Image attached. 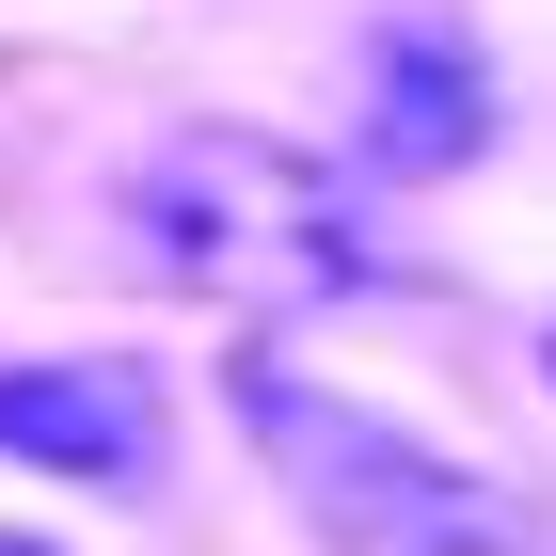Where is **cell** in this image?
Segmentation results:
<instances>
[{"mask_svg":"<svg viewBox=\"0 0 556 556\" xmlns=\"http://www.w3.org/2000/svg\"><path fill=\"white\" fill-rule=\"evenodd\" d=\"M128 239L160 287L223 302V318H318V302L366 287V223H350V175H318L270 128H175L128 175Z\"/></svg>","mask_w":556,"mask_h":556,"instance_id":"1","label":"cell"},{"mask_svg":"<svg viewBox=\"0 0 556 556\" xmlns=\"http://www.w3.org/2000/svg\"><path fill=\"white\" fill-rule=\"evenodd\" d=\"M239 414H255V462L287 477V509L318 525L334 556H525V541H541L509 477H477V462H445V445H414L397 414H366V397H334V382L255 366Z\"/></svg>","mask_w":556,"mask_h":556,"instance_id":"2","label":"cell"},{"mask_svg":"<svg viewBox=\"0 0 556 556\" xmlns=\"http://www.w3.org/2000/svg\"><path fill=\"white\" fill-rule=\"evenodd\" d=\"M0 462L80 477V493H160V382L128 350H48L0 366Z\"/></svg>","mask_w":556,"mask_h":556,"instance_id":"3","label":"cell"},{"mask_svg":"<svg viewBox=\"0 0 556 556\" xmlns=\"http://www.w3.org/2000/svg\"><path fill=\"white\" fill-rule=\"evenodd\" d=\"M350 128H366V175H397V191L462 175L477 143H493V64H477V33L382 16V33H366V80H350Z\"/></svg>","mask_w":556,"mask_h":556,"instance_id":"4","label":"cell"},{"mask_svg":"<svg viewBox=\"0 0 556 556\" xmlns=\"http://www.w3.org/2000/svg\"><path fill=\"white\" fill-rule=\"evenodd\" d=\"M0 556H64V541H33V525H0Z\"/></svg>","mask_w":556,"mask_h":556,"instance_id":"5","label":"cell"}]
</instances>
